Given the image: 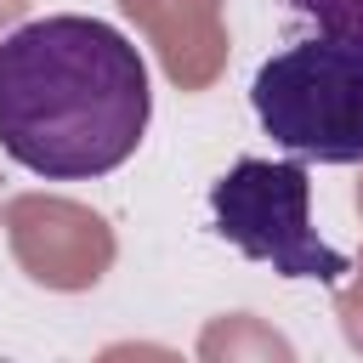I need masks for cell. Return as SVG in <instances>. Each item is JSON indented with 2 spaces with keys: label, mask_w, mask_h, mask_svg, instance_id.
Returning <instances> with one entry per match:
<instances>
[{
  "label": "cell",
  "mask_w": 363,
  "mask_h": 363,
  "mask_svg": "<svg viewBox=\"0 0 363 363\" xmlns=\"http://www.w3.org/2000/svg\"><path fill=\"white\" fill-rule=\"evenodd\" d=\"M153 119L142 51L102 17L57 11L0 34V147L45 182L119 170Z\"/></svg>",
  "instance_id": "obj_1"
},
{
  "label": "cell",
  "mask_w": 363,
  "mask_h": 363,
  "mask_svg": "<svg viewBox=\"0 0 363 363\" xmlns=\"http://www.w3.org/2000/svg\"><path fill=\"white\" fill-rule=\"evenodd\" d=\"M250 108L289 159L363 164V45L301 40L255 68Z\"/></svg>",
  "instance_id": "obj_2"
},
{
  "label": "cell",
  "mask_w": 363,
  "mask_h": 363,
  "mask_svg": "<svg viewBox=\"0 0 363 363\" xmlns=\"http://www.w3.org/2000/svg\"><path fill=\"white\" fill-rule=\"evenodd\" d=\"M210 216L233 250L267 261L278 278L340 284L352 272V261L329 250L312 227L306 159H238L227 176L210 182Z\"/></svg>",
  "instance_id": "obj_3"
},
{
  "label": "cell",
  "mask_w": 363,
  "mask_h": 363,
  "mask_svg": "<svg viewBox=\"0 0 363 363\" xmlns=\"http://www.w3.org/2000/svg\"><path fill=\"white\" fill-rule=\"evenodd\" d=\"M295 17H306L323 40L363 45V0H289Z\"/></svg>",
  "instance_id": "obj_4"
}]
</instances>
